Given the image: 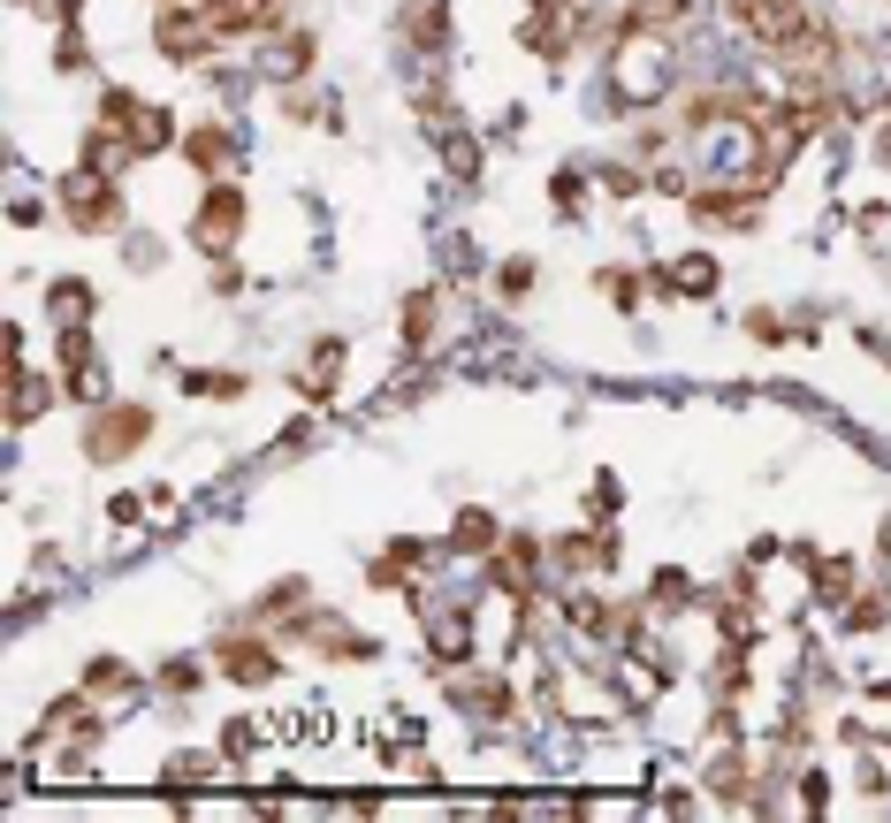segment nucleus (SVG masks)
Masks as SVG:
<instances>
[{
	"mask_svg": "<svg viewBox=\"0 0 891 823\" xmlns=\"http://www.w3.org/2000/svg\"><path fill=\"white\" fill-rule=\"evenodd\" d=\"M587 511H595V519H610V511H618V481H610V473L587 489Z\"/></svg>",
	"mask_w": 891,
	"mask_h": 823,
	"instance_id": "nucleus-19",
	"label": "nucleus"
},
{
	"mask_svg": "<svg viewBox=\"0 0 891 823\" xmlns=\"http://www.w3.org/2000/svg\"><path fill=\"white\" fill-rule=\"evenodd\" d=\"M244 229V199L221 183V191H206V206H199V221H191V244H206V252H221L229 237Z\"/></svg>",
	"mask_w": 891,
	"mask_h": 823,
	"instance_id": "nucleus-3",
	"label": "nucleus"
},
{
	"mask_svg": "<svg viewBox=\"0 0 891 823\" xmlns=\"http://www.w3.org/2000/svg\"><path fill=\"white\" fill-rule=\"evenodd\" d=\"M458 701H466V709H481V717H511L504 679H466V686H458Z\"/></svg>",
	"mask_w": 891,
	"mask_h": 823,
	"instance_id": "nucleus-7",
	"label": "nucleus"
},
{
	"mask_svg": "<svg viewBox=\"0 0 891 823\" xmlns=\"http://www.w3.org/2000/svg\"><path fill=\"white\" fill-rule=\"evenodd\" d=\"M678 16V0H640V24H671Z\"/></svg>",
	"mask_w": 891,
	"mask_h": 823,
	"instance_id": "nucleus-20",
	"label": "nucleus"
},
{
	"mask_svg": "<svg viewBox=\"0 0 891 823\" xmlns=\"http://www.w3.org/2000/svg\"><path fill=\"white\" fill-rule=\"evenodd\" d=\"M488 542H496V519L488 511H466L458 519V549H488Z\"/></svg>",
	"mask_w": 891,
	"mask_h": 823,
	"instance_id": "nucleus-11",
	"label": "nucleus"
},
{
	"mask_svg": "<svg viewBox=\"0 0 891 823\" xmlns=\"http://www.w3.org/2000/svg\"><path fill=\"white\" fill-rule=\"evenodd\" d=\"M199 396H244V373H191Z\"/></svg>",
	"mask_w": 891,
	"mask_h": 823,
	"instance_id": "nucleus-18",
	"label": "nucleus"
},
{
	"mask_svg": "<svg viewBox=\"0 0 891 823\" xmlns=\"http://www.w3.org/2000/svg\"><path fill=\"white\" fill-rule=\"evenodd\" d=\"M434 656H466V618H458V610L434 625Z\"/></svg>",
	"mask_w": 891,
	"mask_h": 823,
	"instance_id": "nucleus-17",
	"label": "nucleus"
},
{
	"mask_svg": "<svg viewBox=\"0 0 891 823\" xmlns=\"http://www.w3.org/2000/svg\"><path fill=\"white\" fill-rule=\"evenodd\" d=\"M519 557H526V549H519ZM519 557H496V572H488V580H496V587H511V595H534V572H526Z\"/></svg>",
	"mask_w": 891,
	"mask_h": 823,
	"instance_id": "nucleus-12",
	"label": "nucleus"
},
{
	"mask_svg": "<svg viewBox=\"0 0 891 823\" xmlns=\"http://www.w3.org/2000/svg\"><path fill=\"white\" fill-rule=\"evenodd\" d=\"M335 366H343V343L328 335V343L313 351V366H305V396H335Z\"/></svg>",
	"mask_w": 891,
	"mask_h": 823,
	"instance_id": "nucleus-6",
	"label": "nucleus"
},
{
	"mask_svg": "<svg viewBox=\"0 0 891 823\" xmlns=\"http://www.w3.org/2000/svg\"><path fill=\"white\" fill-rule=\"evenodd\" d=\"M557 565H564V572H602V565H610V542L572 534V542H557Z\"/></svg>",
	"mask_w": 891,
	"mask_h": 823,
	"instance_id": "nucleus-5",
	"label": "nucleus"
},
{
	"mask_svg": "<svg viewBox=\"0 0 891 823\" xmlns=\"http://www.w3.org/2000/svg\"><path fill=\"white\" fill-rule=\"evenodd\" d=\"M709 785H716V800H739V793H747V762H739V755H724V762L709 770Z\"/></svg>",
	"mask_w": 891,
	"mask_h": 823,
	"instance_id": "nucleus-10",
	"label": "nucleus"
},
{
	"mask_svg": "<svg viewBox=\"0 0 891 823\" xmlns=\"http://www.w3.org/2000/svg\"><path fill=\"white\" fill-rule=\"evenodd\" d=\"M427 335H434V297L419 290V297L404 305V343H427Z\"/></svg>",
	"mask_w": 891,
	"mask_h": 823,
	"instance_id": "nucleus-9",
	"label": "nucleus"
},
{
	"mask_svg": "<svg viewBox=\"0 0 891 823\" xmlns=\"http://www.w3.org/2000/svg\"><path fill=\"white\" fill-rule=\"evenodd\" d=\"M39 404H47V381H39V373H16V404H9V412H16V420H31Z\"/></svg>",
	"mask_w": 891,
	"mask_h": 823,
	"instance_id": "nucleus-13",
	"label": "nucleus"
},
{
	"mask_svg": "<svg viewBox=\"0 0 891 823\" xmlns=\"http://www.w3.org/2000/svg\"><path fill=\"white\" fill-rule=\"evenodd\" d=\"M221 671H229V679H252V686H267V679H275V648H259L252 633H244V641L229 633V641H221Z\"/></svg>",
	"mask_w": 891,
	"mask_h": 823,
	"instance_id": "nucleus-4",
	"label": "nucleus"
},
{
	"mask_svg": "<svg viewBox=\"0 0 891 823\" xmlns=\"http://www.w3.org/2000/svg\"><path fill=\"white\" fill-rule=\"evenodd\" d=\"M221 153H229V130H191V161L199 168H214Z\"/></svg>",
	"mask_w": 891,
	"mask_h": 823,
	"instance_id": "nucleus-14",
	"label": "nucleus"
},
{
	"mask_svg": "<svg viewBox=\"0 0 891 823\" xmlns=\"http://www.w3.org/2000/svg\"><path fill=\"white\" fill-rule=\"evenodd\" d=\"M145 435H153V412H145V404H115V412H100V420L85 428V458H92V466L130 458Z\"/></svg>",
	"mask_w": 891,
	"mask_h": 823,
	"instance_id": "nucleus-1",
	"label": "nucleus"
},
{
	"mask_svg": "<svg viewBox=\"0 0 891 823\" xmlns=\"http://www.w3.org/2000/svg\"><path fill=\"white\" fill-rule=\"evenodd\" d=\"M130 686H138V671L115 663V656H100V663L85 671V694H130Z\"/></svg>",
	"mask_w": 891,
	"mask_h": 823,
	"instance_id": "nucleus-8",
	"label": "nucleus"
},
{
	"mask_svg": "<svg viewBox=\"0 0 891 823\" xmlns=\"http://www.w3.org/2000/svg\"><path fill=\"white\" fill-rule=\"evenodd\" d=\"M815 587H823L830 603H845V595H853V565H815Z\"/></svg>",
	"mask_w": 891,
	"mask_h": 823,
	"instance_id": "nucleus-15",
	"label": "nucleus"
},
{
	"mask_svg": "<svg viewBox=\"0 0 891 823\" xmlns=\"http://www.w3.org/2000/svg\"><path fill=\"white\" fill-rule=\"evenodd\" d=\"M883 161H891V130H883Z\"/></svg>",
	"mask_w": 891,
	"mask_h": 823,
	"instance_id": "nucleus-21",
	"label": "nucleus"
},
{
	"mask_svg": "<svg viewBox=\"0 0 891 823\" xmlns=\"http://www.w3.org/2000/svg\"><path fill=\"white\" fill-rule=\"evenodd\" d=\"M62 214H69L77 229H92V237H100V229H115V221H123V191H115L100 168H85V176H69V183H62Z\"/></svg>",
	"mask_w": 891,
	"mask_h": 823,
	"instance_id": "nucleus-2",
	"label": "nucleus"
},
{
	"mask_svg": "<svg viewBox=\"0 0 891 823\" xmlns=\"http://www.w3.org/2000/svg\"><path fill=\"white\" fill-rule=\"evenodd\" d=\"M161 686H168V694H191V686H199V663H191V656H168V663H161Z\"/></svg>",
	"mask_w": 891,
	"mask_h": 823,
	"instance_id": "nucleus-16",
	"label": "nucleus"
}]
</instances>
